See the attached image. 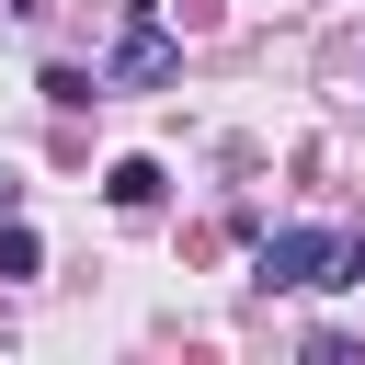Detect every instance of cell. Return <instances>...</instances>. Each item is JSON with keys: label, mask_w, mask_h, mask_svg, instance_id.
Returning <instances> with one entry per match:
<instances>
[{"label": "cell", "mask_w": 365, "mask_h": 365, "mask_svg": "<svg viewBox=\"0 0 365 365\" xmlns=\"http://www.w3.org/2000/svg\"><path fill=\"white\" fill-rule=\"evenodd\" d=\"M251 285H365V240H342V228H274L251 251Z\"/></svg>", "instance_id": "1"}, {"label": "cell", "mask_w": 365, "mask_h": 365, "mask_svg": "<svg viewBox=\"0 0 365 365\" xmlns=\"http://www.w3.org/2000/svg\"><path fill=\"white\" fill-rule=\"evenodd\" d=\"M171 68H182V46H171V34H160V11L137 0V11H125V46H114V68H103V91H160Z\"/></svg>", "instance_id": "2"}, {"label": "cell", "mask_w": 365, "mask_h": 365, "mask_svg": "<svg viewBox=\"0 0 365 365\" xmlns=\"http://www.w3.org/2000/svg\"><path fill=\"white\" fill-rule=\"evenodd\" d=\"M103 194H114L125 217H148V205L171 194V171H160V160H114V171H103Z\"/></svg>", "instance_id": "3"}, {"label": "cell", "mask_w": 365, "mask_h": 365, "mask_svg": "<svg viewBox=\"0 0 365 365\" xmlns=\"http://www.w3.org/2000/svg\"><path fill=\"white\" fill-rule=\"evenodd\" d=\"M46 103H57V114H80V103H103V80H91V68H46Z\"/></svg>", "instance_id": "4"}, {"label": "cell", "mask_w": 365, "mask_h": 365, "mask_svg": "<svg viewBox=\"0 0 365 365\" xmlns=\"http://www.w3.org/2000/svg\"><path fill=\"white\" fill-rule=\"evenodd\" d=\"M34 262H46V251H34V228H23V217H0V274H11V285H23V274H34Z\"/></svg>", "instance_id": "5"}]
</instances>
